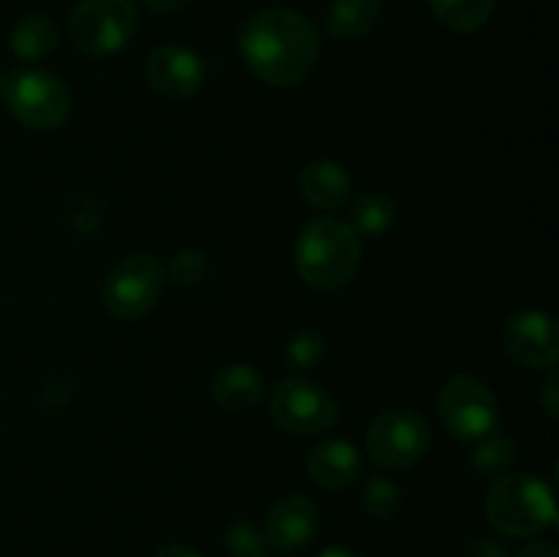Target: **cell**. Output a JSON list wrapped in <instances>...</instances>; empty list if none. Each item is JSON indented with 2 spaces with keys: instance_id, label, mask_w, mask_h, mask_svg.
Segmentation results:
<instances>
[{
  "instance_id": "cell-27",
  "label": "cell",
  "mask_w": 559,
  "mask_h": 557,
  "mask_svg": "<svg viewBox=\"0 0 559 557\" xmlns=\"http://www.w3.org/2000/svg\"><path fill=\"white\" fill-rule=\"evenodd\" d=\"M516 557H559V552L551 541H533L524 549H519Z\"/></svg>"
},
{
  "instance_id": "cell-1",
  "label": "cell",
  "mask_w": 559,
  "mask_h": 557,
  "mask_svg": "<svg viewBox=\"0 0 559 557\" xmlns=\"http://www.w3.org/2000/svg\"><path fill=\"white\" fill-rule=\"evenodd\" d=\"M246 66L273 87H298L320 60V33L306 14L265 9L249 16L238 33Z\"/></svg>"
},
{
  "instance_id": "cell-6",
  "label": "cell",
  "mask_w": 559,
  "mask_h": 557,
  "mask_svg": "<svg viewBox=\"0 0 559 557\" xmlns=\"http://www.w3.org/2000/svg\"><path fill=\"white\" fill-rule=\"evenodd\" d=\"M431 448V426L409 407L382 410L366 431V453L385 470H407Z\"/></svg>"
},
{
  "instance_id": "cell-12",
  "label": "cell",
  "mask_w": 559,
  "mask_h": 557,
  "mask_svg": "<svg viewBox=\"0 0 559 557\" xmlns=\"http://www.w3.org/2000/svg\"><path fill=\"white\" fill-rule=\"evenodd\" d=\"M320 528V511L306 495H284L267 511L265 538L278 552L304 549Z\"/></svg>"
},
{
  "instance_id": "cell-18",
  "label": "cell",
  "mask_w": 559,
  "mask_h": 557,
  "mask_svg": "<svg viewBox=\"0 0 559 557\" xmlns=\"http://www.w3.org/2000/svg\"><path fill=\"white\" fill-rule=\"evenodd\" d=\"M399 218V208L388 191H366L353 205V222L349 227L355 229L358 238H382L391 233Z\"/></svg>"
},
{
  "instance_id": "cell-13",
  "label": "cell",
  "mask_w": 559,
  "mask_h": 557,
  "mask_svg": "<svg viewBox=\"0 0 559 557\" xmlns=\"http://www.w3.org/2000/svg\"><path fill=\"white\" fill-rule=\"evenodd\" d=\"M298 191L311 208L333 213L349 200L353 180H349L347 169L342 164L317 158V162H309L298 173Z\"/></svg>"
},
{
  "instance_id": "cell-9",
  "label": "cell",
  "mask_w": 559,
  "mask_h": 557,
  "mask_svg": "<svg viewBox=\"0 0 559 557\" xmlns=\"http://www.w3.org/2000/svg\"><path fill=\"white\" fill-rule=\"evenodd\" d=\"M271 418L287 435H322L338 420V404L331 391L306 377H287L271 393Z\"/></svg>"
},
{
  "instance_id": "cell-17",
  "label": "cell",
  "mask_w": 559,
  "mask_h": 557,
  "mask_svg": "<svg viewBox=\"0 0 559 557\" xmlns=\"http://www.w3.org/2000/svg\"><path fill=\"white\" fill-rule=\"evenodd\" d=\"M60 31L47 14H27L11 27L9 49L20 60H41L55 52Z\"/></svg>"
},
{
  "instance_id": "cell-11",
  "label": "cell",
  "mask_w": 559,
  "mask_h": 557,
  "mask_svg": "<svg viewBox=\"0 0 559 557\" xmlns=\"http://www.w3.org/2000/svg\"><path fill=\"white\" fill-rule=\"evenodd\" d=\"M145 76L158 96L169 102L191 98L205 82V63L183 44H162L145 60Z\"/></svg>"
},
{
  "instance_id": "cell-15",
  "label": "cell",
  "mask_w": 559,
  "mask_h": 557,
  "mask_svg": "<svg viewBox=\"0 0 559 557\" xmlns=\"http://www.w3.org/2000/svg\"><path fill=\"white\" fill-rule=\"evenodd\" d=\"M211 393L216 404L227 413H246L257 407L265 396V380L249 364H229L213 377Z\"/></svg>"
},
{
  "instance_id": "cell-19",
  "label": "cell",
  "mask_w": 559,
  "mask_h": 557,
  "mask_svg": "<svg viewBox=\"0 0 559 557\" xmlns=\"http://www.w3.org/2000/svg\"><path fill=\"white\" fill-rule=\"evenodd\" d=\"M429 5L445 27L456 33H473L491 20L497 0H429Z\"/></svg>"
},
{
  "instance_id": "cell-21",
  "label": "cell",
  "mask_w": 559,
  "mask_h": 557,
  "mask_svg": "<svg viewBox=\"0 0 559 557\" xmlns=\"http://www.w3.org/2000/svg\"><path fill=\"white\" fill-rule=\"evenodd\" d=\"M516 457V442L506 435H491L480 440V448L473 453V467L480 478H491V475L506 473L508 464Z\"/></svg>"
},
{
  "instance_id": "cell-7",
  "label": "cell",
  "mask_w": 559,
  "mask_h": 557,
  "mask_svg": "<svg viewBox=\"0 0 559 557\" xmlns=\"http://www.w3.org/2000/svg\"><path fill=\"white\" fill-rule=\"evenodd\" d=\"M167 284V271L147 251L123 257L104 282V306L118 320L131 322L145 317L158 304Z\"/></svg>"
},
{
  "instance_id": "cell-16",
  "label": "cell",
  "mask_w": 559,
  "mask_h": 557,
  "mask_svg": "<svg viewBox=\"0 0 559 557\" xmlns=\"http://www.w3.org/2000/svg\"><path fill=\"white\" fill-rule=\"evenodd\" d=\"M380 16V0H333L325 16V31L336 42H355V38L369 36Z\"/></svg>"
},
{
  "instance_id": "cell-28",
  "label": "cell",
  "mask_w": 559,
  "mask_h": 557,
  "mask_svg": "<svg viewBox=\"0 0 559 557\" xmlns=\"http://www.w3.org/2000/svg\"><path fill=\"white\" fill-rule=\"evenodd\" d=\"M153 557H202V555L186 544H167V546H162V549H158Z\"/></svg>"
},
{
  "instance_id": "cell-3",
  "label": "cell",
  "mask_w": 559,
  "mask_h": 557,
  "mask_svg": "<svg viewBox=\"0 0 559 557\" xmlns=\"http://www.w3.org/2000/svg\"><path fill=\"white\" fill-rule=\"evenodd\" d=\"M486 519L508 538H533L555 524V491L530 473L500 475L486 495Z\"/></svg>"
},
{
  "instance_id": "cell-4",
  "label": "cell",
  "mask_w": 559,
  "mask_h": 557,
  "mask_svg": "<svg viewBox=\"0 0 559 557\" xmlns=\"http://www.w3.org/2000/svg\"><path fill=\"white\" fill-rule=\"evenodd\" d=\"M9 112L33 131H52L69 120L71 93L60 76L44 69H16L0 87Z\"/></svg>"
},
{
  "instance_id": "cell-20",
  "label": "cell",
  "mask_w": 559,
  "mask_h": 557,
  "mask_svg": "<svg viewBox=\"0 0 559 557\" xmlns=\"http://www.w3.org/2000/svg\"><path fill=\"white\" fill-rule=\"evenodd\" d=\"M360 506L377 522H388L402 508V491L385 475H371L364 484V495H360Z\"/></svg>"
},
{
  "instance_id": "cell-25",
  "label": "cell",
  "mask_w": 559,
  "mask_h": 557,
  "mask_svg": "<svg viewBox=\"0 0 559 557\" xmlns=\"http://www.w3.org/2000/svg\"><path fill=\"white\" fill-rule=\"evenodd\" d=\"M469 557H506V549L495 538H475L469 544Z\"/></svg>"
},
{
  "instance_id": "cell-8",
  "label": "cell",
  "mask_w": 559,
  "mask_h": 557,
  "mask_svg": "<svg viewBox=\"0 0 559 557\" xmlns=\"http://www.w3.org/2000/svg\"><path fill=\"white\" fill-rule=\"evenodd\" d=\"M440 418L456 440H486L500 426V402L484 380L473 375H456L440 393Z\"/></svg>"
},
{
  "instance_id": "cell-22",
  "label": "cell",
  "mask_w": 559,
  "mask_h": 557,
  "mask_svg": "<svg viewBox=\"0 0 559 557\" xmlns=\"http://www.w3.org/2000/svg\"><path fill=\"white\" fill-rule=\"evenodd\" d=\"M224 544L233 557H267V538L257 524L235 522L227 528Z\"/></svg>"
},
{
  "instance_id": "cell-23",
  "label": "cell",
  "mask_w": 559,
  "mask_h": 557,
  "mask_svg": "<svg viewBox=\"0 0 559 557\" xmlns=\"http://www.w3.org/2000/svg\"><path fill=\"white\" fill-rule=\"evenodd\" d=\"M325 358V336L317 331H298L287 344V364L293 369H314Z\"/></svg>"
},
{
  "instance_id": "cell-10",
  "label": "cell",
  "mask_w": 559,
  "mask_h": 557,
  "mask_svg": "<svg viewBox=\"0 0 559 557\" xmlns=\"http://www.w3.org/2000/svg\"><path fill=\"white\" fill-rule=\"evenodd\" d=\"M508 355L527 369H551L559 355L557 320L546 311L524 309L508 317L502 328Z\"/></svg>"
},
{
  "instance_id": "cell-14",
  "label": "cell",
  "mask_w": 559,
  "mask_h": 557,
  "mask_svg": "<svg viewBox=\"0 0 559 557\" xmlns=\"http://www.w3.org/2000/svg\"><path fill=\"white\" fill-rule=\"evenodd\" d=\"M311 481L325 489H344L355 484L360 475V453L353 442L347 440H325L317 448H311L306 459Z\"/></svg>"
},
{
  "instance_id": "cell-26",
  "label": "cell",
  "mask_w": 559,
  "mask_h": 557,
  "mask_svg": "<svg viewBox=\"0 0 559 557\" xmlns=\"http://www.w3.org/2000/svg\"><path fill=\"white\" fill-rule=\"evenodd\" d=\"M142 3L151 11H156V14H178V11L189 9L194 0H142Z\"/></svg>"
},
{
  "instance_id": "cell-30",
  "label": "cell",
  "mask_w": 559,
  "mask_h": 557,
  "mask_svg": "<svg viewBox=\"0 0 559 557\" xmlns=\"http://www.w3.org/2000/svg\"><path fill=\"white\" fill-rule=\"evenodd\" d=\"M317 557H360V555L355 549H349V546H331V549L320 552Z\"/></svg>"
},
{
  "instance_id": "cell-24",
  "label": "cell",
  "mask_w": 559,
  "mask_h": 557,
  "mask_svg": "<svg viewBox=\"0 0 559 557\" xmlns=\"http://www.w3.org/2000/svg\"><path fill=\"white\" fill-rule=\"evenodd\" d=\"M207 271H211V262H207V257L197 249L178 251V254L173 257V262H169V278H173L175 284H183V287L200 284L202 278L207 276Z\"/></svg>"
},
{
  "instance_id": "cell-5",
  "label": "cell",
  "mask_w": 559,
  "mask_h": 557,
  "mask_svg": "<svg viewBox=\"0 0 559 557\" xmlns=\"http://www.w3.org/2000/svg\"><path fill=\"white\" fill-rule=\"evenodd\" d=\"M140 27L134 0H80L71 11L69 33L80 52L102 58L123 49Z\"/></svg>"
},
{
  "instance_id": "cell-29",
  "label": "cell",
  "mask_w": 559,
  "mask_h": 557,
  "mask_svg": "<svg viewBox=\"0 0 559 557\" xmlns=\"http://www.w3.org/2000/svg\"><path fill=\"white\" fill-rule=\"evenodd\" d=\"M544 402H546V410H549V415L555 418V415H557V377L555 375H551L549 382H546Z\"/></svg>"
},
{
  "instance_id": "cell-2",
  "label": "cell",
  "mask_w": 559,
  "mask_h": 557,
  "mask_svg": "<svg viewBox=\"0 0 559 557\" xmlns=\"http://www.w3.org/2000/svg\"><path fill=\"white\" fill-rule=\"evenodd\" d=\"M293 260L295 271L309 287L338 289L358 273L360 238L342 218H311L295 240Z\"/></svg>"
}]
</instances>
